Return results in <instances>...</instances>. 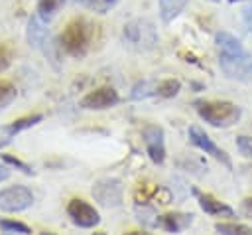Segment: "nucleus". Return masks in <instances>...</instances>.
<instances>
[{
  "mask_svg": "<svg viewBox=\"0 0 252 235\" xmlns=\"http://www.w3.org/2000/svg\"><path fill=\"white\" fill-rule=\"evenodd\" d=\"M93 38H94V26L87 18L77 16L67 22L59 39V47L71 57H85L93 45Z\"/></svg>",
  "mask_w": 252,
  "mask_h": 235,
  "instance_id": "1",
  "label": "nucleus"
},
{
  "mask_svg": "<svg viewBox=\"0 0 252 235\" xmlns=\"http://www.w3.org/2000/svg\"><path fill=\"white\" fill-rule=\"evenodd\" d=\"M197 115L213 126H230L240 120L242 109L228 101H195Z\"/></svg>",
  "mask_w": 252,
  "mask_h": 235,
  "instance_id": "2",
  "label": "nucleus"
},
{
  "mask_svg": "<svg viewBox=\"0 0 252 235\" xmlns=\"http://www.w3.org/2000/svg\"><path fill=\"white\" fill-rule=\"evenodd\" d=\"M122 36H124V41L136 51H150L159 41L158 30H156L154 22L148 18H136V20L128 22L124 26Z\"/></svg>",
  "mask_w": 252,
  "mask_h": 235,
  "instance_id": "3",
  "label": "nucleus"
},
{
  "mask_svg": "<svg viewBox=\"0 0 252 235\" xmlns=\"http://www.w3.org/2000/svg\"><path fill=\"white\" fill-rule=\"evenodd\" d=\"M219 65L228 79L242 81V83L252 81V55L250 53H240V55L219 53Z\"/></svg>",
  "mask_w": 252,
  "mask_h": 235,
  "instance_id": "4",
  "label": "nucleus"
},
{
  "mask_svg": "<svg viewBox=\"0 0 252 235\" xmlns=\"http://www.w3.org/2000/svg\"><path fill=\"white\" fill-rule=\"evenodd\" d=\"M93 197L100 205H104V207H118V205H122V197H124L122 182L116 180V178H102V180L94 182Z\"/></svg>",
  "mask_w": 252,
  "mask_h": 235,
  "instance_id": "5",
  "label": "nucleus"
},
{
  "mask_svg": "<svg viewBox=\"0 0 252 235\" xmlns=\"http://www.w3.org/2000/svg\"><path fill=\"white\" fill-rule=\"evenodd\" d=\"M33 203V194L26 186H10L0 192V209L8 213L24 211Z\"/></svg>",
  "mask_w": 252,
  "mask_h": 235,
  "instance_id": "6",
  "label": "nucleus"
},
{
  "mask_svg": "<svg viewBox=\"0 0 252 235\" xmlns=\"http://www.w3.org/2000/svg\"><path fill=\"white\" fill-rule=\"evenodd\" d=\"M28 41H30L32 47L41 49L53 61V65H57L55 63L57 55L53 53V43H51V38H49L47 28H45V20H41L39 16H32L30 18V24H28Z\"/></svg>",
  "mask_w": 252,
  "mask_h": 235,
  "instance_id": "7",
  "label": "nucleus"
},
{
  "mask_svg": "<svg viewBox=\"0 0 252 235\" xmlns=\"http://www.w3.org/2000/svg\"><path fill=\"white\" fill-rule=\"evenodd\" d=\"M67 215L71 217V221L77 225V227H83V229H93L94 225L100 223V215L98 211L85 199L81 197H73L69 203H67Z\"/></svg>",
  "mask_w": 252,
  "mask_h": 235,
  "instance_id": "8",
  "label": "nucleus"
},
{
  "mask_svg": "<svg viewBox=\"0 0 252 235\" xmlns=\"http://www.w3.org/2000/svg\"><path fill=\"white\" fill-rule=\"evenodd\" d=\"M118 101H120V97L114 87H98L94 91H89L81 99V107L87 111H102V109L114 107Z\"/></svg>",
  "mask_w": 252,
  "mask_h": 235,
  "instance_id": "9",
  "label": "nucleus"
},
{
  "mask_svg": "<svg viewBox=\"0 0 252 235\" xmlns=\"http://www.w3.org/2000/svg\"><path fill=\"white\" fill-rule=\"evenodd\" d=\"M144 136V144H146V152L152 158V162L156 164H163L165 160V136H163V128L158 124H148L142 132Z\"/></svg>",
  "mask_w": 252,
  "mask_h": 235,
  "instance_id": "10",
  "label": "nucleus"
},
{
  "mask_svg": "<svg viewBox=\"0 0 252 235\" xmlns=\"http://www.w3.org/2000/svg\"><path fill=\"white\" fill-rule=\"evenodd\" d=\"M189 140L197 146V148H201L205 154H211L215 160H219V162H222L228 170L232 168V162H230V158H228V154L222 150V148H219L211 138H209V134H205L199 126H191L189 128Z\"/></svg>",
  "mask_w": 252,
  "mask_h": 235,
  "instance_id": "11",
  "label": "nucleus"
},
{
  "mask_svg": "<svg viewBox=\"0 0 252 235\" xmlns=\"http://www.w3.org/2000/svg\"><path fill=\"white\" fill-rule=\"evenodd\" d=\"M191 223H193V215H191V213L173 211V213L158 215L156 227H159V229H163V231H169V233H177V231H185Z\"/></svg>",
  "mask_w": 252,
  "mask_h": 235,
  "instance_id": "12",
  "label": "nucleus"
},
{
  "mask_svg": "<svg viewBox=\"0 0 252 235\" xmlns=\"http://www.w3.org/2000/svg\"><path fill=\"white\" fill-rule=\"evenodd\" d=\"M197 199H199V205L205 213L209 215H219V217H234V209L222 201H219L217 197H213L211 194H199L195 192Z\"/></svg>",
  "mask_w": 252,
  "mask_h": 235,
  "instance_id": "13",
  "label": "nucleus"
},
{
  "mask_svg": "<svg viewBox=\"0 0 252 235\" xmlns=\"http://www.w3.org/2000/svg\"><path fill=\"white\" fill-rule=\"evenodd\" d=\"M219 53H230V55H240V53H248V49L242 45V41L238 38H234L228 32H219L215 36Z\"/></svg>",
  "mask_w": 252,
  "mask_h": 235,
  "instance_id": "14",
  "label": "nucleus"
},
{
  "mask_svg": "<svg viewBox=\"0 0 252 235\" xmlns=\"http://www.w3.org/2000/svg\"><path fill=\"white\" fill-rule=\"evenodd\" d=\"M189 0H159V18L161 22L169 24L173 18L181 14V10L187 6Z\"/></svg>",
  "mask_w": 252,
  "mask_h": 235,
  "instance_id": "15",
  "label": "nucleus"
},
{
  "mask_svg": "<svg viewBox=\"0 0 252 235\" xmlns=\"http://www.w3.org/2000/svg\"><path fill=\"white\" fill-rule=\"evenodd\" d=\"M41 118H43V115H39V113H35V115H28V117H22V118H18V120L10 122V124L6 126V132H8V134H18L20 130L30 128V126H33V124L41 122Z\"/></svg>",
  "mask_w": 252,
  "mask_h": 235,
  "instance_id": "16",
  "label": "nucleus"
},
{
  "mask_svg": "<svg viewBox=\"0 0 252 235\" xmlns=\"http://www.w3.org/2000/svg\"><path fill=\"white\" fill-rule=\"evenodd\" d=\"M63 4H65V0H37V16L47 22L51 16H55V12Z\"/></svg>",
  "mask_w": 252,
  "mask_h": 235,
  "instance_id": "17",
  "label": "nucleus"
},
{
  "mask_svg": "<svg viewBox=\"0 0 252 235\" xmlns=\"http://www.w3.org/2000/svg\"><path fill=\"white\" fill-rule=\"evenodd\" d=\"M179 91H181V83H179L177 79H165V81L158 83L156 95H158V97H163V99H171V97H175Z\"/></svg>",
  "mask_w": 252,
  "mask_h": 235,
  "instance_id": "18",
  "label": "nucleus"
},
{
  "mask_svg": "<svg viewBox=\"0 0 252 235\" xmlns=\"http://www.w3.org/2000/svg\"><path fill=\"white\" fill-rule=\"evenodd\" d=\"M215 229L219 233H224V235H248V233H252V229L242 225V223H217Z\"/></svg>",
  "mask_w": 252,
  "mask_h": 235,
  "instance_id": "19",
  "label": "nucleus"
},
{
  "mask_svg": "<svg viewBox=\"0 0 252 235\" xmlns=\"http://www.w3.org/2000/svg\"><path fill=\"white\" fill-rule=\"evenodd\" d=\"M16 99V87L10 81H0V111H4Z\"/></svg>",
  "mask_w": 252,
  "mask_h": 235,
  "instance_id": "20",
  "label": "nucleus"
},
{
  "mask_svg": "<svg viewBox=\"0 0 252 235\" xmlns=\"http://www.w3.org/2000/svg\"><path fill=\"white\" fill-rule=\"evenodd\" d=\"M156 89H158V85H156L154 81H142V83H138V85L134 87L132 99H146V97H150V95H156Z\"/></svg>",
  "mask_w": 252,
  "mask_h": 235,
  "instance_id": "21",
  "label": "nucleus"
},
{
  "mask_svg": "<svg viewBox=\"0 0 252 235\" xmlns=\"http://www.w3.org/2000/svg\"><path fill=\"white\" fill-rule=\"evenodd\" d=\"M0 229H2L4 233H22V235L32 233V229H30L26 223H20V221H10V219H2V221H0Z\"/></svg>",
  "mask_w": 252,
  "mask_h": 235,
  "instance_id": "22",
  "label": "nucleus"
},
{
  "mask_svg": "<svg viewBox=\"0 0 252 235\" xmlns=\"http://www.w3.org/2000/svg\"><path fill=\"white\" fill-rule=\"evenodd\" d=\"M116 2L118 0H85V6L91 8V10H94V12H98V14H104L110 8H114Z\"/></svg>",
  "mask_w": 252,
  "mask_h": 235,
  "instance_id": "23",
  "label": "nucleus"
},
{
  "mask_svg": "<svg viewBox=\"0 0 252 235\" xmlns=\"http://www.w3.org/2000/svg\"><path fill=\"white\" fill-rule=\"evenodd\" d=\"M136 213L140 215V217H138L140 223H144V225H148V227H156V219H150V217H158L156 211H154V207H146V205L142 203V209L136 207Z\"/></svg>",
  "mask_w": 252,
  "mask_h": 235,
  "instance_id": "24",
  "label": "nucleus"
},
{
  "mask_svg": "<svg viewBox=\"0 0 252 235\" xmlns=\"http://www.w3.org/2000/svg\"><path fill=\"white\" fill-rule=\"evenodd\" d=\"M12 59H14V51L8 43H2L0 41V73L6 71L10 65H12Z\"/></svg>",
  "mask_w": 252,
  "mask_h": 235,
  "instance_id": "25",
  "label": "nucleus"
},
{
  "mask_svg": "<svg viewBox=\"0 0 252 235\" xmlns=\"http://www.w3.org/2000/svg\"><path fill=\"white\" fill-rule=\"evenodd\" d=\"M2 160L6 162V164H10V166H16V168H20L24 174H33V170L28 166V164H24L22 160H18V158H14V156H10V154H2Z\"/></svg>",
  "mask_w": 252,
  "mask_h": 235,
  "instance_id": "26",
  "label": "nucleus"
},
{
  "mask_svg": "<svg viewBox=\"0 0 252 235\" xmlns=\"http://www.w3.org/2000/svg\"><path fill=\"white\" fill-rule=\"evenodd\" d=\"M236 146H238V150L242 154L252 156V136H244V134L236 136Z\"/></svg>",
  "mask_w": 252,
  "mask_h": 235,
  "instance_id": "27",
  "label": "nucleus"
},
{
  "mask_svg": "<svg viewBox=\"0 0 252 235\" xmlns=\"http://www.w3.org/2000/svg\"><path fill=\"white\" fill-rule=\"evenodd\" d=\"M240 211L246 219H252V197H244L242 199V205H240Z\"/></svg>",
  "mask_w": 252,
  "mask_h": 235,
  "instance_id": "28",
  "label": "nucleus"
},
{
  "mask_svg": "<svg viewBox=\"0 0 252 235\" xmlns=\"http://www.w3.org/2000/svg\"><path fill=\"white\" fill-rule=\"evenodd\" d=\"M242 16H244V22L248 24V28H252V6L244 8V10H242Z\"/></svg>",
  "mask_w": 252,
  "mask_h": 235,
  "instance_id": "29",
  "label": "nucleus"
},
{
  "mask_svg": "<svg viewBox=\"0 0 252 235\" xmlns=\"http://www.w3.org/2000/svg\"><path fill=\"white\" fill-rule=\"evenodd\" d=\"M8 178H10V168L6 164H0V182H4Z\"/></svg>",
  "mask_w": 252,
  "mask_h": 235,
  "instance_id": "30",
  "label": "nucleus"
},
{
  "mask_svg": "<svg viewBox=\"0 0 252 235\" xmlns=\"http://www.w3.org/2000/svg\"><path fill=\"white\" fill-rule=\"evenodd\" d=\"M73 2H79V4H85V0H73Z\"/></svg>",
  "mask_w": 252,
  "mask_h": 235,
  "instance_id": "31",
  "label": "nucleus"
},
{
  "mask_svg": "<svg viewBox=\"0 0 252 235\" xmlns=\"http://www.w3.org/2000/svg\"><path fill=\"white\" fill-rule=\"evenodd\" d=\"M2 146H4V142H0V148H2Z\"/></svg>",
  "mask_w": 252,
  "mask_h": 235,
  "instance_id": "32",
  "label": "nucleus"
},
{
  "mask_svg": "<svg viewBox=\"0 0 252 235\" xmlns=\"http://www.w3.org/2000/svg\"><path fill=\"white\" fill-rule=\"evenodd\" d=\"M211 2H220V0H211Z\"/></svg>",
  "mask_w": 252,
  "mask_h": 235,
  "instance_id": "33",
  "label": "nucleus"
},
{
  "mask_svg": "<svg viewBox=\"0 0 252 235\" xmlns=\"http://www.w3.org/2000/svg\"><path fill=\"white\" fill-rule=\"evenodd\" d=\"M250 32H252V28H250Z\"/></svg>",
  "mask_w": 252,
  "mask_h": 235,
  "instance_id": "34",
  "label": "nucleus"
}]
</instances>
